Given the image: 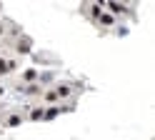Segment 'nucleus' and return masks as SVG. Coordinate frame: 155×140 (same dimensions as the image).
Returning a JSON list of instances; mask_svg holds the SVG:
<instances>
[{
    "mask_svg": "<svg viewBox=\"0 0 155 140\" xmlns=\"http://www.w3.org/2000/svg\"><path fill=\"white\" fill-rule=\"evenodd\" d=\"M8 55H0V78H8Z\"/></svg>",
    "mask_w": 155,
    "mask_h": 140,
    "instance_id": "ddd939ff",
    "label": "nucleus"
},
{
    "mask_svg": "<svg viewBox=\"0 0 155 140\" xmlns=\"http://www.w3.org/2000/svg\"><path fill=\"white\" fill-rule=\"evenodd\" d=\"M40 73H43V70H38V68H23V70H20V75H18V85L38 83V80H40Z\"/></svg>",
    "mask_w": 155,
    "mask_h": 140,
    "instance_id": "0eeeda50",
    "label": "nucleus"
},
{
    "mask_svg": "<svg viewBox=\"0 0 155 140\" xmlns=\"http://www.w3.org/2000/svg\"><path fill=\"white\" fill-rule=\"evenodd\" d=\"M105 5V13H110V15H135V5H128V3H115V0H110V3H103Z\"/></svg>",
    "mask_w": 155,
    "mask_h": 140,
    "instance_id": "f257e3e1",
    "label": "nucleus"
},
{
    "mask_svg": "<svg viewBox=\"0 0 155 140\" xmlns=\"http://www.w3.org/2000/svg\"><path fill=\"white\" fill-rule=\"evenodd\" d=\"M15 90H18L20 95L30 98V100H40V95H43L45 88H43L40 83H30V85H18V83H15Z\"/></svg>",
    "mask_w": 155,
    "mask_h": 140,
    "instance_id": "39448f33",
    "label": "nucleus"
},
{
    "mask_svg": "<svg viewBox=\"0 0 155 140\" xmlns=\"http://www.w3.org/2000/svg\"><path fill=\"white\" fill-rule=\"evenodd\" d=\"M0 13H3V3H0Z\"/></svg>",
    "mask_w": 155,
    "mask_h": 140,
    "instance_id": "dca6fc26",
    "label": "nucleus"
},
{
    "mask_svg": "<svg viewBox=\"0 0 155 140\" xmlns=\"http://www.w3.org/2000/svg\"><path fill=\"white\" fill-rule=\"evenodd\" d=\"M15 70H20V60L18 58H8V73H15Z\"/></svg>",
    "mask_w": 155,
    "mask_h": 140,
    "instance_id": "4468645a",
    "label": "nucleus"
},
{
    "mask_svg": "<svg viewBox=\"0 0 155 140\" xmlns=\"http://www.w3.org/2000/svg\"><path fill=\"white\" fill-rule=\"evenodd\" d=\"M5 35H8V20H0V43L5 40Z\"/></svg>",
    "mask_w": 155,
    "mask_h": 140,
    "instance_id": "2eb2a0df",
    "label": "nucleus"
},
{
    "mask_svg": "<svg viewBox=\"0 0 155 140\" xmlns=\"http://www.w3.org/2000/svg\"><path fill=\"white\" fill-rule=\"evenodd\" d=\"M80 8H83V15L88 18L93 25L98 23V18H100V15L105 13V5H103V3H83Z\"/></svg>",
    "mask_w": 155,
    "mask_h": 140,
    "instance_id": "20e7f679",
    "label": "nucleus"
},
{
    "mask_svg": "<svg viewBox=\"0 0 155 140\" xmlns=\"http://www.w3.org/2000/svg\"><path fill=\"white\" fill-rule=\"evenodd\" d=\"M10 48L15 50V55H30V53H33V38L23 33L18 40H13V43H10Z\"/></svg>",
    "mask_w": 155,
    "mask_h": 140,
    "instance_id": "7ed1b4c3",
    "label": "nucleus"
},
{
    "mask_svg": "<svg viewBox=\"0 0 155 140\" xmlns=\"http://www.w3.org/2000/svg\"><path fill=\"white\" fill-rule=\"evenodd\" d=\"M23 123H25L23 110H8L5 115H0V125H3V128H18Z\"/></svg>",
    "mask_w": 155,
    "mask_h": 140,
    "instance_id": "f03ea898",
    "label": "nucleus"
},
{
    "mask_svg": "<svg viewBox=\"0 0 155 140\" xmlns=\"http://www.w3.org/2000/svg\"><path fill=\"white\" fill-rule=\"evenodd\" d=\"M53 88H55L58 98H60V103H63V100H73V95L78 93V90H75V83H68V80H63V83H55Z\"/></svg>",
    "mask_w": 155,
    "mask_h": 140,
    "instance_id": "423d86ee",
    "label": "nucleus"
},
{
    "mask_svg": "<svg viewBox=\"0 0 155 140\" xmlns=\"http://www.w3.org/2000/svg\"><path fill=\"white\" fill-rule=\"evenodd\" d=\"M60 115V110H58V105H48L45 113H43V123H53V120Z\"/></svg>",
    "mask_w": 155,
    "mask_h": 140,
    "instance_id": "9b49d317",
    "label": "nucleus"
},
{
    "mask_svg": "<svg viewBox=\"0 0 155 140\" xmlns=\"http://www.w3.org/2000/svg\"><path fill=\"white\" fill-rule=\"evenodd\" d=\"M60 103V98H58V93H55V88L53 85H48L45 90H43V95H40V105H58Z\"/></svg>",
    "mask_w": 155,
    "mask_h": 140,
    "instance_id": "1a4fd4ad",
    "label": "nucleus"
},
{
    "mask_svg": "<svg viewBox=\"0 0 155 140\" xmlns=\"http://www.w3.org/2000/svg\"><path fill=\"white\" fill-rule=\"evenodd\" d=\"M43 113H45V105H30L25 108V120H30V123H43Z\"/></svg>",
    "mask_w": 155,
    "mask_h": 140,
    "instance_id": "6e6552de",
    "label": "nucleus"
},
{
    "mask_svg": "<svg viewBox=\"0 0 155 140\" xmlns=\"http://www.w3.org/2000/svg\"><path fill=\"white\" fill-rule=\"evenodd\" d=\"M95 25H98L100 30H113L115 25H118V18L110 15V13H103V15L98 18V23H95Z\"/></svg>",
    "mask_w": 155,
    "mask_h": 140,
    "instance_id": "9d476101",
    "label": "nucleus"
},
{
    "mask_svg": "<svg viewBox=\"0 0 155 140\" xmlns=\"http://www.w3.org/2000/svg\"><path fill=\"white\" fill-rule=\"evenodd\" d=\"M75 100H63V103H58V110H60V113H73L75 110Z\"/></svg>",
    "mask_w": 155,
    "mask_h": 140,
    "instance_id": "f8f14e48",
    "label": "nucleus"
}]
</instances>
